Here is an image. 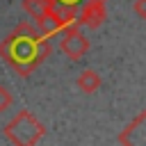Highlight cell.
Listing matches in <instances>:
<instances>
[{"label":"cell","mask_w":146,"mask_h":146,"mask_svg":"<svg viewBox=\"0 0 146 146\" xmlns=\"http://www.w3.org/2000/svg\"><path fill=\"white\" fill-rule=\"evenodd\" d=\"M132 11H135L141 21H146V0H135V2H132Z\"/></svg>","instance_id":"11"},{"label":"cell","mask_w":146,"mask_h":146,"mask_svg":"<svg viewBox=\"0 0 146 146\" xmlns=\"http://www.w3.org/2000/svg\"><path fill=\"white\" fill-rule=\"evenodd\" d=\"M75 87H78L82 94H96V91L100 89V75H98L96 71H91V68H84V71L78 75Z\"/></svg>","instance_id":"7"},{"label":"cell","mask_w":146,"mask_h":146,"mask_svg":"<svg viewBox=\"0 0 146 146\" xmlns=\"http://www.w3.org/2000/svg\"><path fill=\"white\" fill-rule=\"evenodd\" d=\"M119 144L128 146H146V110L139 112L116 137Z\"/></svg>","instance_id":"5"},{"label":"cell","mask_w":146,"mask_h":146,"mask_svg":"<svg viewBox=\"0 0 146 146\" xmlns=\"http://www.w3.org/2000/svg\"><path fill=\"white\" fill-rule=\"evenodd\" d=\"M50 50L52 46L48 36H43L30 23H18L14 32L0 41V57L21 78H27L36 66H41L48 59Z\"/></svg>","instance_id":"1"},{"label":"cell","mask_w":146,"mask_h":146,"mask_svg":"<svg viewBox=\"0 0 146 146\" xmlns=\"http://www.w3.org/2000/svg\"><path fill=\"white\" fill-rule=\"evenodd\" d=\"M36 25H39V32L43 34V36H55V34H62V25L48 14V11H43L39 18H36Z\"/></svg>","instance_id":"8"},{"label":"cell","mask_w":146,"mask_h":146,"mask_svg":"<svg viewBox=\"0 0 146 146\" xmlns=\"http://www.w3.org/2000/svg\"><path fill=\"white\" fill-rule=\"evenodd\" d=\"M62 2H68V5H82V2H89V0H62ZM103 2H107V0H103Z\"/></svg>","instance_id":"12"},{"label":"cell","mask_w":146,"mask_h":146,"mask_svg":"<svg viewBox=\"0 0 146 146\" xmlns=\"http://www.w3.org/2000/svg\"><path fill=\"white\" fill-rule=\"evenodd\" d=\"M105 2L103 0H89V2H82L80 9H78V16H75V23L80 27H87V30H98L103 23H105Z\"/></svg>","instance_id":"4"},{"label":"cell","mask_w":146,"mask_h":146,"mask_svg":"<svg viewBox=\"0 0 146 146\" xmlns=\"http://www.w3.org/2000/svg\"><path fill=\"white\" fill-rule=\"evenodd\" d=\"M59 48L62 52L68 57V59H82L89 50V39L80 32V25L78 23H68L64 30H62V41H59Z\"/></svg>","instance_id":"3"},{"label":"cell","mask_w":146,"mask_h":146,"mask_svg":"<svg viewBox=\"0 0 146 146\" xmlns=\"http://www.w3.org/2000/svg\"><path fill=\"white\" fill-rule=\"evenodd\" d=\"M48 7V0H23V9L32 16V18H39Z\"/></svg>","instance_id":"9"},{"label":"cell","mask_w":146,"mask_h":146,"mask_svg":"<svg viewBox=\"0 0 146 146\" xmlns=\"http://www.w3.org/2000/svg\"><path fill=\"white\" fill-rule=\"evenodd\" d=\"M11 103H14L11 91H9L7 87H2V84H0V112H7V110L11 107Z\"/></svg>","instance_id":"10"},{"label":"cell","mask_w":146,"mask_h":146,"mask_svg":"<svg viewBox=\"0 0 146 146\" xmlns=\"http://www.w3.org/2000/svg\"><path fill=\"white\" fill-rule=\"evenodd\" d=\"M78 9H80L78 5H68V2H62V0H48V7H46V11L62 25V30L68 23H75Z\"/></svg>","instance_id":"6"},{"label":"cell","mask_w":146,"mask_h":146,"mask_svg":"<svg viewBox=\"0 0 146 146\" xmlns=\"http://www.w3.org/2000/svg\"><path fill=\"white\" fill-rule=\"evenodd\" d=\"M43 135H46V125L30 110H21L5 125V137L11 144H18V146H32L39 139H43Z\"/></svg>","instance_id":"2"}]
</instances>
